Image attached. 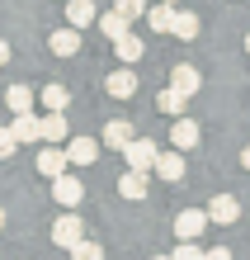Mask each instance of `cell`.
<instances>
[{
	"label": "cell",
	"instance_id": "6da1fadb",
	"mask_svg": "<svg viewBox=\"0 0 250 260\" xmlns=\"http://www.w3.org/2000/svg\"><path fill=\"white\" fill-rule=\"evenodd\" d=\"M52 199H57L61 208H81V199H85V185H81V180H76L71 171H61V175L52 180Z\"/></svg>",
	"mask_w": 250,
	"mask_h": 260
},
{
	"label": "cell",
	"instance_id": "7a4b0ae2",
	"mask_svg": "<svg viewBox=\"0 0 250 260\" xmlns=\"http://www.w3.org/2000/svg\"><path fill=\"white\" fill-rule=\"evenodd\" d=\"M81 237H85V222H81V213H66V218H57V222H52V241H57L61 251H71Z\"/></svg>",
	"mask_w": 250,
	"mask_h": 260
},
{
	"label": "cell",
	"instance_id": "3957f363",
	"mask_svg": "<svg viewBox=\"0 0 250 260\" xmlns=\"http://www.w3.org/2000/svg\"><path fill=\"white\" fill-rule=\"evenodd\" d=\"M151 171L161 175L165 185H180V180H184V151H156Z\"/></svg>",
	"mask_w": 250,
	"mask_h": 260
},
{
	"label": "cell",
	"instance_id": "277c9868",
	"mask_svg": "<svg viewBox=\"0 0 250 260\" xmlns=\"http://www.w3.org/2000/svg\"><path fill=\"white\" fill-rule=\"evenodd\" d=\"M66 166H95V156H99V142L95 137H66Z\"/></svg>",
	"mask_w": 250,
	"mask_h": 260
},
{
	"label": "cell",
	"instance_id": "5b68a950",
	"mask_svg": "<svg viewBox=\"0 0 250 260\" xmlns=\"http://www.w3.org/2000/svg\"><path fill=\"white\" fill-rule=\"evenodd\" d=\"M203 213H208V222H217V227H231V222L241 218V204H236V194H217V199H212V204L203 208Z\"/></svg>",
	"mask_w": 250,
	"mask_h": 260
},
{
	"label": "cell",
	"instance_id": "8992f818",
	"mask_svg": "<svg viewBox=\"0 0 250 260\" xmlns=\"http://www.w3.org/2000/svg\"><path fill=\"white\" fill-rule=\"evenodd\" d=\"M203 227H208V213H203V208H184L180 218H175V237L180 241H198Z\"/></svg>",
	"mask_w": 250,
	"mask_h": 260
},
{
	"label": "cell",
	"instance_id": "52a82bcc",
	"mask_svg": "<svg viewBox=\"0 0 250 260\" xmlns=\"http://www.w3.org/2000/svg\"><path fill=\"white\" fill-rule=\"evenodd\" d=\"M109 43H114V52H118V62H123V67L142 62V52H147V43L137 38L132 28H123V34H118V38H109Z\"/></svg>",
	"mask_w": 250,
	"mask_h": 260
},
{
	"label": "cell",
	"instance_id": "ba28073f",
	"mask_svg": "<svg viewBox=\"0 0 250 260\" xmlns=\"http://www.w3.org/2000/svg\"><path fill=\"white\" fill-rule=\"evenodd\" d=\"M104 90H109L114 100H132V95H137V71H132V67H118V71H109Z\"/></svg>",
	"mask_w": 250,
	"mask_h": 260
},
{
	"label": "cell",
	"instance_id": "9c48e42d",
	"mask_svg": "<svg viewBox=\"0 0 250 260\" xmlns=\"http://www.w3.org/2000/svg\"><path fill=\"white\" fill-rule=\"evenodd\" d=\"M123 156H128V171H151V161H156V142H147V137H132V142L123 147Z\"/></svg>",
	"mask_w": 250,
	"mask_h": 260
},
{
	"label": "cell",
	"instance_id": "30bf717a",
	"mask_svg": "<svg viewBox=\"0 0 250 260\" xmlns=\"http://www.w3.org/2000/svg\"><path fill=\"white\" fill-rule=\"evenodd\" d=\"M132 137H137V128L128 123V118H109V123H104V133H99V142H104V147H114V151H123V147L132 142Z\"/></svg>",
	"mask_w": 250,
	"mask_h": 260
},
{
	"label": "cell",
	"instance_id": "8fae6325",
	"mask_svg": "<svg viewBox=\"0 0 250 260\" xmlns=\"http://www.w3.org/2000/svg\"><path fill=\"white\" fill-rule=\"evenodd\" d=\"M170 90H180L184 100H194L198 90H203V76H198L194 67H184V62H180V67H170Z\"/></svg>",
	"mask_w": 250,
	"mask_h": 260
},
{
	"label": "cell",
	"instance_id": "7c38bea8",
	"mask_svg": "<svg viewBox=\"0 0 250 260\" xmlns=\"http://www.w3.org/2000/svg\"><path fill=\"white\" fill-rule=\"evenodd\" d=\"M61 171H71V166H66V151H61L57 142H48V147L38 151V175H48V180H57Z\"/></svg>",
	"mask_w": 250,
	"mask_h": 260
},
{
	"label": "cell",
	"instance_id": "4fadbf2b",
	"mask_svg": "<svg viewBox=\"0 0 250 260\" xmlns=\"http://www.w3.org/2000/svg\"><path fill=\"white\" fill-rule=\"evenodd\" d=\"M198 137H203L198 123L180 114V118H175V128H170V142H175V151H194V147H198Z\"/></svg>",
	"mask_w": 250,
	"mask_h": 260
},
{
	"label": "cell",
	"instance_id": "5bb4252c",
	"mask_svg": "<svg viewBox=\"0 0 250 260\" xmlns=\"http://www.w3.org/2000/svg\"><path fill=\"white\" fill-rule=\"evenodd\" d=\"M48 48L57 57H76V52H81V28H57V34L48 38Z\"/></svg>",
	"mask_w": 250,
	"mask_h": 260
},
{
	"label": "cell",
	"instance_id": "9a60e30c",
	"mask_svg": "<svg viewBox=\"0 0 250 260\" xmlns=\"http://www.w3.org/2000/svg\"><path fill=\"white\" fill-rule=\"evenodd\" d=\"M38 133H43V142H66V137H71L66 133V114H52L48 109V114L38 118Z\"/></svg>",
	"mask_w": 250,
	"mask_h": 260
},
{
	"label": "cell",
	"instance_id": "2e32d148",
	"mask_svg": "<svg viewBox=\"0 0 250 260\" xmlns=\"http://www.w3.org/2000/svg\"><path fill=\"white\" fill-rule=\"evenodd\" d=\"M118 194L132 199V204H137V199H147V171H123L118 175Z\"/></svg>",
	"mask_w": 250,
	"mask_h": 260
},
{
	"label": "cell",
	"instance_id": "e0dca14e",
	"mask_svg": "<svg viewBox=\"0 0 250 260\" xmlns=\"http://www.w3.org/2000/svg\"><path fill=\"white\" fill-rule=\"evenodd\" d=\"M170 34H175V38H184V43H194V38H198V14L175 10V14H170Z\"/></svg>",
	"mask_w": 250,
	"mask_h": 260
},
{
	"label": "cell",
	"instance_id": "ac0fdd59",
	"mask_svg": "<svg viewBox=\"0 0 250 260\" xmlns=\"http://www.w3.org/2000/svg\"><path fill=\"white\" fill-rule=\"evenodd\" d=\"M95 0H66V24L71 28H85V24H95Z\"/></svg>",
	"mask_w": 250,
	"mask_h": 260
},
{
	"label": "cell",
	"instance_id": "d6986e66",
	"mask_svg": "<svg viewBox=\"0 0 250 260\" xmlns=\"http://www.w3.org/2000/svg\"><path fill=\"white\" fill-rule=\"evenodd\" d=\"M14 142H43V133H38V118L33 114H14Z\"/></svg>",
	"mask_w": 250,
	"mask_h": 260
},
{
	"label": "cell",
	"instance_id": "ffe728a7",
	"mask_svg": "<svg viewBox=\"0 0 250 260\" xmlns=\"http://www.w3.org/2000/svg\"><path fill=\"white\" fill-rule=\"evenodd\" d=\"M5 104H10V114H33V90H28V85H10Z\"/></svg>",
	"mask_w": 250,
	"mask_h": 260
},
{
	"label": "cell",
	"instance_id": "44dd1931",
	"mask_svg": "<svg viewBox=\"0 0 250 260\" xmlns=\"http://www.w3.org/2000/svg\"><path fill=\"white\" fill-rule=\"evenodd\" d=\"M66 104H71V90H66V85H43V109L66 114Z\"/></svg>",
	"mask_w": 250,
	"mask_h": 260
},
{
	"label": "cell",
	"instance_id": "7402d4cb",
	"mask_svg": "<svg viewBox=\"0 0 250 260\" xmlns=\"http://www.w3.org/2000/svg\"><path fill=\"white\" fill-rule=\"evenodd\" d=\"M184 104H189V100H184L180 90H161V95H156V109L170 114V118H180V114H184Z\"/></svg>",
	"mask_w": 250,
	"mask_h": 260
},
{
	"label": "cell",
	"instance_id": "603a6c76",
	"mask_svg": "<svg viewBox=\"0 0 250 260\" xmlns=\"http://www.w3.org/2000/svg\"><path fill=\"white\" fill-rule=\"evenodd\" d=\"M170 14H175V5H161V0H156V5H147V24L156 34H170Z\"/></svg>",
	"mask_w": 250,
	"mask_h": 260
},
{
	"label": "cell",
	"instance_id": "cb8c5ba5",
	"mask_svg": "<svg viewBox=\"0 0 250 260\" xmlns=\"http://www.w3.org/2000/svg\"><path fill=\"white\" fill-rule=\"evenodd\" d=\"M95 19H99V28H104V38H118L123 28H128V19H123L118 10H109V14H95Z\"/></svg>",
	"mask_w": 250,
	"mask_h": 260
},
{
	"label": "cell",
	"instance_id": "d4e9b609",
	"mask_svg": "<svg viewBox=\"0 0 250 260\" xmlns=\"http://www.w3.org/2000/svg\"><path fill=\"white\" fill-rule=\"evenodd\" d=\"M71 260H104V246H99V241H76V246H71Z\"/></svg>",
	"mask_w": 250,
	"mask_h": 260
},
{
	"label": "cell",
	"instance_id": "484cf974",
	"mask_svg": "<svg viewBox=\"0 0 250 260\" xmlns=\"http://www.w3.org/2000/svg\"><path fill=\"white\" fill-rule=\"evenodd\" d=\"M170 260H203V246L198 241H180V246L170 251Z\"/></svg>",
	"mask_w": 250,
	"mask_h": 260
},
{
	"label": "cell",
	"instance_id": "4316f807",
	"mask_svg": "<svg viewBox=\"0 0 250 260\" xmlns=\"http://www.w3.org/2000/svg\"><path fill=\"white\" fill-rule=\"evenodd\" d=\"M118 14H123V19H142V14H147V0H118Z\"/></svg>",
	"mask_w": 250,
	"mask_h": 260
},
{
	"label": "cell",
	"instance_id": "83f0119b",
	"mask_svg": "<svg viewBox=\"0 0 250 260\" xmlns=\"http://www.w3.org/2000/svg\"><path fill=\"white\" fill-rule=\"evenodd\" d=\"M14 151H19V142H14V133H10V128H0V161H10Z\"/></svg>",
	"mask_w": 250,
	"mask_h": 260
},
{
	"label": "cell",
	"instance_id": "f1b7e54d",
	"mask_svg": "<svg viewBox=\"0 0 250 260\" xmlns=\"http://www.w3.org/2000/svg\"><path fill=\"white\" fill-rule=\"evenodd\" d=\"M203 260H231V251L227 246H212V251H203Z\"/></svg>",
	"mask_w": 250,
	"mask_h": 260
},
{
	"label": "cell",
	"instance_id": "f546056e",
	"mask_svg": "<svg viewBox=\"0 0 250 260\" xmlns=\"http://www.w3.org/2000/svg\"><path fill=\"white\" fill-rule=\"evenodd\" d=\"M5 62H10V43L0 38V67H5Z\"/></svg>",
	"mask_w": 250,
	"mask_h": 260
},
{
	"label": "cell",
	"instance_id": "4dcf8cb0",
	"mask_svg": "<svg viewBox=\"0 0 250 260\" xmlns=\"http://www.w3.org/2000/svg\"><path fill=\"white\" fill-rule=\"evenodd\" d=\"M241 166H245V171H250V147H245V151H241Z\"/></svg>",
	"mask_w": 250,
	"mask_h": 260
},
{
	"label": "cell",
	"instance_id": "1f68e13d",
	"mask_svg": "<svg viewBox=\"0 0 250 260\" xmlns=\"http://www.w3.org/2000/svg\"><path fill=\"white\" fill-rule=\"evenodd\" d=\"M0 232H5V208H0Z\"/></svg>",
	"mask_w": 250,
	"mask_h": 260
},
{
	"label": "cell",
	"instance_id": "d6a6232c",
	"mask_svg": "<svg viewBox=\"0 0 250 260\" xmlns=\"http://www.w3.org/2000/svg\"><path fill=\"white\" fill-rule=\"evenodd\" d=\"M151 260H170V255H151Z\"/></svg>",
	"mask_w": 250,
	"mask_h": 260
},
{
	"label": "cell",
	"instance_id": "836d02e7",
	"mask_svg": "<svg viewBox=\"0 0 250 260\" xmlns=\"http://www.w3.org/2000/svg\"><path fill=\"white\" fill-rule=\"evenodd\" d=\"M245 52H250V34H245Z\"/></svg>",
	"mask_w": 250,
	"mask_h": 260
},
{
	"label": "cell",
	"instance_id": "e575fe53",
	"mask_svg": "<svg viewBox=\"0 0 250 260\" xmlns=\"http://www.w3.org/2000/svg\"><path fill=\"white\" fill-rule=\"evenodd\" d=\"M161 5H175V0H161Z\"/></svg>",
	"mask_w": 250,
	"mask_h": 260
}]
</instances>
